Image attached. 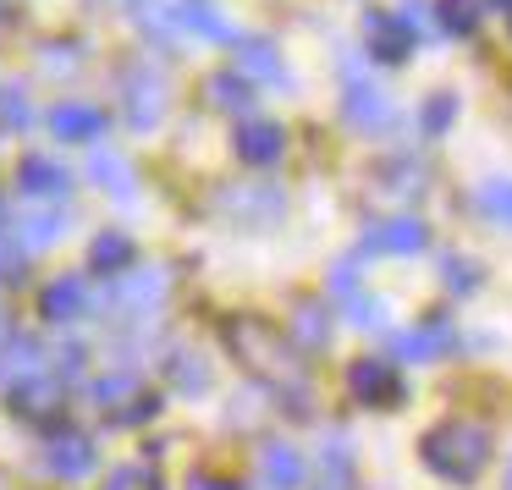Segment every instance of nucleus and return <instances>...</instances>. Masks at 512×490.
<instances>
[{
    "mask_svg": "<svg viewBox=\"0 0 512 490\" xmlns=\"http://www.w3.org/2000/svg\"><path fill=\"white\" fill-rule=\"evenodd\" d=\"M386 177H391V182H386L391 193H419V188H424V171H419V166H391Z\"/></svg>",
    "mask_w": 512,
    "mask_h": 490,
    "instance_id": "nucleus-35",
    "label": "nucleus"
},
{
    "mask_svg": "<svg viewBox=\"0 0 512 490\" xmlns=\"http://www.w3.org/2000/svg\"><path fill=\"white\" fill-rule=\"evenodd\" d=\"M210 105L243 116L248 105H254V83H248L243 72H215V78H210Z\"/></svg>",
    "mask_w": 512,
    "mask_h": 490,
    "instance_id": "nucleus-27",
    "label": "nucleus"
},
{
    "mask_svg": "<svg viewBox=\"0 0 512 490\" xmlns=\"http://www.w3.org/2000/svg\"><path fill=\"white\" fill-rule=\"evenodd\" d=\"M166 303V270L160 265H133L116 276V287L105 292V309L127 314V320H149V314Z\"/></svg>",
    "mask_w": 512,
    "mask_h": 490,
    "instance_id": "nucleus-4",
    "label": "nucleus"
},
{
    "mask_svg": "<svg viewBox=\"0 0 512 490\" xmlns=\"http://www.w3.org/2000/svg\"><path fill=\"white\" fill-rule=\"evenodd\" d=\"M166 375L177 391H188V397H199V391H210V358L193 353V347H177V353L166 358Z\"/></svg>",
    "mask_w": 512,
    "mask_h": 490,
    "instance_id": "nucleus-25",
    "label": "nucleus"
},
{
    "mask_svg": "<svg viewBox=\"0 0 512 490\" xmlns=\"http://www.w3.org/2000/svg\"><path fill=\"white\" fill-rule=\"evenodd\" d=\"M89 265L100 270V276H122V270H133V265H138L133 237H127V232H100V237L89 243Z\"/></svg>",
    "mask_w": 512,
    "mask_h": 490,
    "instance_id": "nucleus-22",
    "label": "nucleus"
},
{
    "mask_svg": "<svg viewBox=\"0 0 512 490\" xmlns=\"http://www.w3.org/2000/svg\"><path fill=\"white\" fill-rule=\"evenodd\" d=\"M259 485L265 490H298L303 485V457L292 441H265L259 446Z\"/></svg>",
    "mask_w": 512,
    "mask_h": 490,
    "instance_id": "nucleus-17",
    "label": "nucleus"
},
{
    "mask_svg": "<svg viewBox=\"0 0 512 490\" xmlns=\"http://www.w3.org/2000/svg\"><path fill=\"white\" fill-rule=\"evenodd\" d=\"M78 45H45L39 50V72H45V78H72V72H78Z\"/></svg>",
    "mask_w": 512,
    "mask_h": 490,
    "instance_id": "nucleus-31",
    "label": "nucleus"
},
{
    "mask_svg": "<svg viewBox=\"0 0 512 490\" xmlns=\"http://www.w3.org/2000/svg\"><path fill=\"white\" fill-rule=\"evenodd\" d=\"M171 12H177V39H210V45H243L232 28V17L215 6V0H171Z\"/></svg>",
    "mask_w": 512,
    "mask_h": 490,
    "instance_id": "nucleus-9",
    "label": "nucleus"
},
{
    "mask_svg": "<svg viewBox=\"0 0 512 490\" xmlns=\"http://www.w3.org/2000/svg\"><path fill=\"white\" fill-rule=\"evenodd\" d=\"M188 490H237V485H232V479H210V474H204V479H188Z\"/></svg>",
    "mask_w": 512,
    "mask_h": 490,
    "instance_id": "nucleus-37",
    "label": "nucleus"
},
{
    "mask_svg": "<svg viewBox=\"0 0 512 490\" xmlns=\"http://www.w3.org/2000/svg\"><path fill=\"white\" fill-rule=\"evenodd\" d=\"M507 490H512V463H507Z\"/></svg>",
    "mask_w": 512,
    "mask_h": 490,
    "instance_id": "nucleus-42",
    "label": "nucleus"
},
{
    "mask_svg": "<svg viewBox=\"0 0 512 490\" xmlns=\"http://www.w3.org/2000/svg\"><path fill=\"white\" fill-rule=\"evenodd\" d=\"M6 221H12V210H6V199H0V232H6Z\"/></svg>",
    "mask_w": 512,
    "mask_h": 490,
    "instance_id": "nucleus-40",
    "label": "nucleus"
},
{
    "mask_svg": "<svg viewBox=\"0 0 512 490\" xmlns=\"http://www.w3.org/2000/svg\"><path fill=\"white\" fill-rule=\"evenodd\" d=\"M215 210L237 226H270L287 210V193H281L276 182H232V188L215 193Z\"/></svg>",
    "mask_w": 512,
    "mask_h": 490,
    "instance_id": "nucleus-6",
    "label": "nucleus"
},
{
    "mask_svg": "<svg viewBox=\"0 0 512 490\" xmlns=\"http://www.w3.org/2000/svg\"><path fill=\"white\" fill-rule=\"evenodd\" d=\"M89 309H94V292H89L83 276H56L45 287V320L67 325V320H83Z\"/></svg>",
    "mask_w": 512,
    "mask_h": 490,
    "instance_id": "nucleus-18",
    "label": "nucleus"
},
{
    "mask_svg": "<svg viewBox=\"0 0 512 490\" xmlns=\"http://www.w3.org/2000/svg\"><path fill=\"white\" fill-rule=\"evenodd\" d=\"M435 12H441V28L457 39H468L485 17V0H435Z\"/></svg>",
    "mask_w": 512,
    "mask_h": 490,
    "instance_id": "nucleus-28",
    "label": "nucleus"
},
{
    "mask_svg": "<svg viewBox=\"0 0 512 490\" xmlns=\"http://www.w3.org/2000/svg\"><path fill=\"white\" fill-rule=\"evenodd\" d=\"M452 122H457V100H452V94H430V100H424V111H419V127L430 138H441Z\"/></svg>",
    "mask_w": 512,
    "mask_h": 490,
    "instance_id": "nucleus-30",
    "label": "nucleus"
},
{
    "mask_svg": "<svg viewBox=\"0 0 512 490\" xmlns=\"http://www.w3.org/2000/svg\"><path fill=\"white\" fill-rule=\"evenodd\" d=\"M474 204L485 210V221H501V226H512V182H507V177H490L485 188L474 193Z\"/></svg>",
    "mask_w": 512,
    "mask_h": 490,
    "instance_id": "nucleus-29",
    "label": "nucleus"
},
{
    "mask_svg": "<svg viewBox=\"0 0 512 490\" xmlns=\"http://www.w3.org/2000/svg\"><path fill=\"white\" fill-rule=\"evenodd\" d=\"M138 485V468H122V474H111V490H133Z\"/></svg>",
    "mask_w": 512,
    "mask_h": 490,
    "instance_id": "nucleus-38",
    "label": "nucleus"
},
{
    "mask_svg": "<svg viewBox=\"0 0 512 490\" xmlns=\"http://www.w3.org/2000/svg\"><path fill=\"white\" fill-rule=\"evenodd\" d=\"M347 320L364 325V331H375V325L386 320V303H380V298H353V303H347Z\"/></svg>",
    "mask_w": 512,
    "mask_h": 490,
    "instance_id": "nucleus-34",
    "label": "nucleus"
},
{
    "mask_svg": "<svg viewBox=\"0 0 512 490\" xmlns=\"http://www.w3.org/2000/svg\"><path fill=\"white\" fill-rule=\"evenodd\" d=\"M6 402H12V413H23V419H50V413H61V380H56V369L6 386Z\"/></svg>",
    "mask_w": 512,
    "mask_h": 490,
    "instance_id": "nucleus-14",
    "label": "nucleus"
},
{
    "mask_svg": "<svg viewBox=\"0 0 512 490\" xmlns=\"http://www.w3.org/2000/svg\"><path fill=\"white\" fill-rule=\"evenodd\" d=\"M347 391H353L358 402H369V408L402 402V380H397V369H391V358H358V364L347 369Z\"/></svg>",
    "mask_w": 512,
    "mask_h": 490,
    "instance_id": "nucleus-12",
    "label": "nucleus"
},
{
    "mask_svg": "<svg viewBox=\"0 0 512 490\" xmlns=\"http://www.w3.org/2000/svg\"><path fill=\"white\" fill-rule=\"evenodd\" d=\"M342 116L358 127V133H380V127H391V100L375 89L369 78H358V72H347V89H342Z\"/></svg>",
    "mask_w": 512,
    "mask_h": 490,
    "instance_id": "nucleus-11",
    "label": "nucleus"
},
{
    "mask_svg": "<svg viewBox=\"0 0 512 490\" xmlns=\"http://www.w3.org/2000/svg\"><path fill=\"white\" fill-rule=\"evenodd\" d=\"M424 463L441 479H452V485H468V479H479L490 463V430L485 424H468V419L435 424V430L424 435Z\"/></svg>",
    "mask_w": 512,
    "mask_h": 490,
    "instance_id": "nucleus-2",
    "label": "nucleus"
},
{
    "mask_svg": "<svg viewBox=\"0 0 512 490\" xmlns=\"http://www.w3.org/2000/svg\"><path fill=\"white\" fill-rule=\"evenodd\" d=\"M364 39H369V56H380V61H408L413 45H419L408 17H391V12H369Z\"/></svg>",
    "mask_w": 512,
    "mask_h": 490,
    "instance_id": "nucleus-13",
    "label": "nucleus"
},
{
    "mask_svg": "<svg viewBox=\"0 0 512 490\" xmlns=\"http://www.w3.org/2000/svg\"><path fill=\"white\" fill-rule=\"evenodd\" d=\"M292 342H298L303 353H320V347L331 342V309H325V303H298V309H292Z\"/></svg>",
    "mask_w": 512,
    "mask_h": 490,
    "instance_id": "nucleus-24",
    "label": "nucleus"
},
{
    "mask_svg": "<svg viewBox=\"0 0 512 490\" xmlns=\"http://www.w3.org/2000/svg\"><path fill=\"white\" fill-rule=\"evenodd\" d=\"M281 155H287V133L276 122H248L237 133V160L243 166H276Z\"/></svg>",
    "mask_w": 512,
    "mask_h": 490,
    "instance_id": "nucleus-19",
    "label": "nucleus"
},
{
    "mask_svg": "<svg viewBox=\"0 0 512 490\" xmlns=\"http://www.w3.org/2000/svg\"><path fill=\"white\" fill-rule=\"evenodd\" d=\"M89 177L100 182L105 193H116V199H127V193H133V166H127V160L116 155V149H94Z\"/></svg>",
    "mask_w": 512,
    "mask_h": 490,
    "instance_id": "nucleus-26",
    "label": "nucleus"
},
{
    "mask_svg": "<svg viewBox=\"0 0 512 490\" xmlns=\"http://www.w3.org/2000/svg\"><path fill=\"white\" fill-rule=\"evenodd\" d=\"M0 122H6V127H28V122H34V105H28L23 89H0Z\"/></svg>",
    "mask_w": 512,
    "mask_h": 490,
    "instance_id": "nucleus-32",
    "label": "nucleus"
},
{
    "mask_svg": "<svg viewBox=\"0 0 512 490\" xmlns=\"http://www.w3.org/2000/svg\"><path fill=\"white\" fill-rule=\"evenodd\" d=\"M45 468L61 474V479H89L94 468H100V446H94V435H83V430H50Z\"/></svg>",
    "mask_w": 512,
    "mask_h": 490,
    "instance_id": "nucleus-8",
    "label": "nucleus"
},
{
    "mask_svg": "<svg viewBox=\"0 0 512 490\" xmlns=\"http://www.w3.org/2000/svg\"><path fill=\"white\" fill-rule=\"evenodd\" d=\"M424 243H430V232H424L419 215H391L358 237V254H419Z\"/></svg>",
    "mask_w": 512,
    "mask_h": 490,
    "instance_id": "nucleus-10",
    "label": "nucleus"
},
{
    "mask_svg": "<svg viewBox=\"0 0 512 490\" xmlns=\"http://www.w3.org/2000/svg\"><path fill=\"white\" fill-rule=\"evenodd\" d=\"M50 133L67 138V144H94V138H105V111L83 100H61L50 105Z\"/></svg>",
    "mask_w": 512,
    "mask_h": 490,
    "instance_id": "nucleus-16",
    "label": "nucleus"
},
{
    "mask_svg": "<svg viewBox=\"0 0 512 490\" xmlns=\"http://www.w3.org/2000/svg\"><path fill=\"white\" fill-rule=\"evenodd\" d=\"M45 369H50L45 347H39L34 336L12 331V342L0 347V386H17V380H28V375H45Z\"/></svg>",
    "mask_w": 512,
    "mask_h": 490,
    "instance_id": "nucleus-20",
    "label": "nucleus"
},
{
    "mask_svg": "<svg viewBox=\"0 0 512 490\" xmlns=\"http://www.w3.org/2000/svg\"><path fill=\"white\" fill-rule=\"evenodd\" d=\"M441 281H446L452 292H468V287H479V270H474V259H446Z\"/></svg>",
    "mask_w": 512,
    "mask_h": 490,
    "instance_id": "nucleus-33",
    "label": "nucleus"
},
{
    "mask_svg": "<svg viewBox=\"0 0 512 490\" xmlns=\"http://www.w3.org/2000/svg\"><path fill=\"white\" fill-rule=\"evenodd\" d=\"M237 72H243L248 83H265V89H287L292 83L287 61H281V50L270 45V39H243V45H237Z\"/></svg>",
    "mask_w": 512,
    "mask_h": 490,
    "instance_id": "nucleus-15",
    "label": "nucleus"
},
{
    "mask_svg": "<svg viewBox=\"0 0 512 490\" xmlns=\"http://www.w3.org/2000/svg\"><path fill=\"white\" fill-rule=\"evenodd\" d=\"M6 281H23V254L17 248H0V287Z\"/></svg>",
    "mask_w": 512,
    "mask_h": 490,
    "instance_id": "nucleus-36",
    "label": "nucleus"
},
{
    "mask_svg": "<svg viewBox=\"0 0 512 490\" xmlns=\"http://www.w3.org/2000/svg\"><path fill=\"white\" fill-rule=\"evenodd\" d=\"M452 347H457V325L446 320V314H430V320H419V325L391 336V353H397L402 364H430V358H446Z\"/></svg>",
    "mask_w": 512,
    "mask_h": 490,
    "instance_id": "nucleus-7",
    "label": "nucleus"
},
{
    "mask_svg": "<svg viewBox=\"0 0 512 490\" xmlns=\"http://www.w3.org/2000/svg\"><path fill=\"white\" fill-rule=\"evenodd\" d=\"M12 342V320H6V309H0V347Z\"/></svg>",
    "mask_w": 512,
    "mask_h": 490,
    "instance_id": "nucleus-39",
    "label": "nucleus"
},
{
    "mask_svg": "<svg viewBox=\"0 0 512 490\" xmlns=\"http://www.w3.org/2000/svg\"><path fill=\"white\" fill-rule=\"evenodd\" d=\"M166 105H171V89H166V78H160V67L133 61V67L122 72V116H127V127H133V133L160 127Z\"/></svg>",
    "mask_w": 512,
    "mask_h": 490,
    "instance_id": "nucleus-3",
    "label": "nucleus"
},
{
    "mask_svg": "<svg viewBox=\"0 0 512 490\" xmlns=\"http://www.w3.org/2000/svg\"><path fill=\"white\" fill-rule=\"evenodd\" d=\"M89 402L105 413V419H116V424H138V419H155V408H160V397H149L144 386H138V375H100L89 386Z\"/></svg>",
    "mask_w": 512,
    "mask_h": 490,
    "instance_id": "nucleus-5",
    "label": "nucleus"
},
{
    "mask_svg": "<svg viewBox=\"0 0 512 490\" xmlns=\"http://www.w3.org/2000/svg\"><path fill=\"white\" fill-rule=\"evenodd\" d=\"M226 342H232V353L243 358L259 380H270L281 397H292V408H298V413L309 408V402H303V397H309V380H303L298 353H292L298 342H281V336L270 331L265 320H254V314H243V320L226 325Z\"/></svg>",
    "mask_w": 512,
    "mask_h": 490,
    "instance_id": "nucleus-1",
    "label": "nucleus"
},
{
    "mask_svg": "<svg viewBox=\"0 0 512 490\" xmlns=\"http://www.w3.org/2000/svg\"><path fill=\"white\" fill-rule=\"evenodd\" d=\"M12 226H17V243H23L28 254L56 248L61 237H67V215L61 210H34V215H23V221H12Z\"/></svg>",
    "mask_w": 512,
    "mask_h": 490,
    "instance_id": "nucleus-23",
    "label": "nucleus"
},
{
    "mask_svg": "<svg viewBox=\"0 0 512 490\" xmlns=\"http://www.w3.org/2000/svg\"><path fill=\"white\" fill-rule=\"evenodd\" d=\"M17 182H23V193H34V199H61V193L72 188V171L56 166V160H45V155H28L23 171H17Z\"/></svg>",
    "mask_w": 512,
    "mask_h": 490,
    "instance_id": "nucleus-21",
    "label": "nucleus"
},
{
    "mask_svg": "<svg viewBox=\"0 0 512 490\" xmlns=\"http://www.w3.org/2000/svg\"><path fill=\"white\" fill-rule=\"evenodd\" d=\"M485 6H507V12H512V0H485Z\"/></svg>",
    "mask_w": 512,
    "mask_h": 490,
    "instance_id": "nucleus-41",
    "label": "nucleus"
}]
</instances>
